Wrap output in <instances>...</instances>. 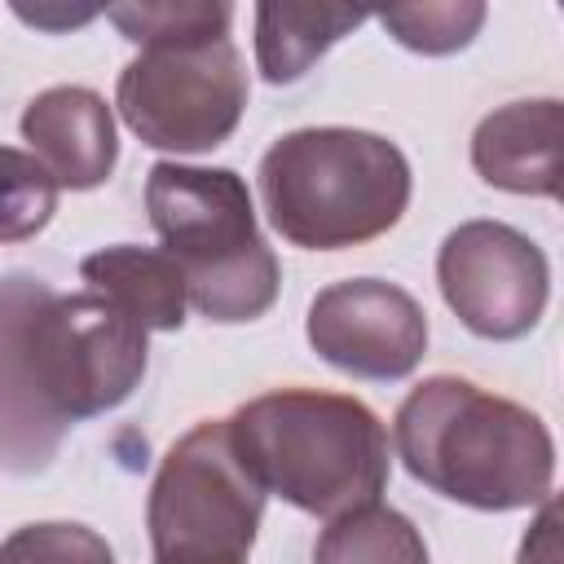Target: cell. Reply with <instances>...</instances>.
<instances>
[{
    "label": "cell",
    "mask_w": 564,
    "mask_h": 564,
    "mask_svg": "<svg viewBox=\"0 0 564 564\" xmlns=\"http://www.w3.org/2000/svg\"><path fill=\"white\" fill-rule=\"evenodd\" d=\"M308 344L352 379H405L427 352V313L379 278H348L308 304Z\"/></svg>",
    "instance_id": "9"
},
{
    "label": "cell",
    "mask_w": 564,
    "mask_h": 564,
    "mask_svg": "<svg viewBox=\"0 0 564 564\" xmlns=\"http://www.w3.org/2000/svg\"><path fill=\"white\" fill-rule=\"evenodd\" d=\"M264 498L229 441V423L203 419L167 449L150 485L154 564H247Z\"/></svg>",
    "instance_id": "6"
},
{
    "label": "cell",
    "mask_w": 564,
    "mask_h": 564,
    "mask_svg": "<svg viewBox=\"0 0 564 564\" xmlns=\"http://www.w3.org/2000/svg\"><path fill=\"white\" fill-rule=\"evenodd\" d=\"M229 441L264 494L335 520L388 489V432L344 392L278 388L234 410Z\"/></svg>",
    "instance_id": "3"
},
{
    "label": "cell",
    "mask_w": 564,
    "mask_h": 564,
    "mask_svg": "<svg viewBox=\"0 0 564 564\" xmlns=\"http://www.w3.org/2000/svg\"><path fill=\"white\" fill-rule=\"evenodd\" d=\"M414 480L476 511H520L551 498L555 441L546 423L458 375L423 379L392 419Z\"/></svg>",
    "instance_id": "2"
},
{
    "label": "cell",
    "mask_w": 564,
    "mask_h": 564,
    "mask_svg": "<svg viewBox=\"0 0 564 564\" xmlns=\"http://www.w3.org/2000/svg\"><path fill=\"white\" fill-rule=\"evenodd\" d=\"M379 22L397 44H405L414 53H427V57H441V53H458V48L471 44V35L485 22V4H476V0L397 4V9H383Z\"/></svg>",
    "instance_id": "17"
},
{
    "label": "cell",
    "mask_w": 564,
    "mask_h": 564,
    "mask_svg": "<svg viewBox=\"0 0 564 564\" xmlns=\"http://www.w3.org/2000/svg\"><path fill=\"white\" fill-rule=\"evenodd\" d=\"M370 13L344 4H256V62L269 84H295Z\"/></svg>",
    "instance_id": "13"
},
{
    "label": "cell",
    "mask_w": 564,
    "mask_h": 564,
    "mask_svg": "<svg viewBox=\"0 0 564 564\" xmlns=\"http://www.w3.org/2000/svg\"><path fill=\"white\" fill-rule=\"evenodd\" d=\"M560 141H564V110L555 97L511 101L480 119L471 137V167L511 194H560Z\"/></svg>",
    "instance_id": "11"
},
{
    "label": "cell",
    "mask_w": 564,
    "mask_h": 564,
    "mask_svg": "<svg viewBox=\"0 0 564 564\" xmlns=\"http://www.w3.org/2000/svg\"><path fill=\"white\" fill-rule=\"evenodd\" d=\"M106 18L119 26L123 40L154 48V44H194L229 35L234 9L225 0H163V4H110Z\"/></svg>",
    "instance_id": "15"
},
{
    "label": "cell",
    "mask_w": 564,
    "mask_h": 564,
    "mask_svg": "<svg viewBox=\"0 0 564 564\" xmlns=\"http://www.w3.org/2000/svg\"><path fill=\"white\" fill-rule=\"evenodd\" d=\"M57 212V181L48 167L13 145H0V242L35 238Z\"/></svg>",
    "instance_id": "16"
},
{
    "label": "cell",
    "mask_w": 564,
    "mask_h": 564,
    "mask_svg": "<svg viewBox=\"0 0 564 564\" xmlns=\"http://www.w3.org/2000/svg\"><path fill=\"white\" fill-rule=\"evenodd\" d=\"M269 225L308 251L361 247L388 234L410 203L405 154L361 128H300L260 159Z\"/></svg>",
    "instance_id": "4"
},
{
    "label": "cell",
    "mask_w": 564,
    "mask_h": 564,
    "mask_svg": "<svg viewBox=\"0 0 564 564\" xmlns=\"http://www.w3.org/2000/svg\"><path fill=\"white\" fill-rule=\"evenodd\" d=\"M150 225L207 322H256L278 300V256L256 229L251 189L229 167L154 163L145 176Z\"/></svg>",
    "instance_id": "5"
},
{
    "label": "cell",
    "mask_w": 564,
    "mask_h": 564,
    "mask_svg": "<svg viewBox=\"0 0 564 564\" xmlns=\"http://www.w3.org/2000/svg\"><path fill=\"white\" fill-rule=\"evenodd\" d=\"M0 564H115L110 542L70 520L26 524L0 542Z\"/></svg>",
    "instance_id": "18"
},
{
    "label": "cell",
    "mask_w": 564,
    "mask_h": 564,
    "mask_svg": "<svg viewBox=\"0 0 564 564\" xmlns=\"http://www.w3.org/2000/svg\"><path fill=\"white\" fill-rule=\"evenodd\" d=\"M520 564H555V502L551 498H546L533 533L520 546Z\"/></svg>",
    "instance_id": "19"
},
{
    "label": "cell",
    "mask_w": 564,
    "mask_h": 564,
    "mask_svg": "<svg viewBox=\"0 0 564 564\" xmlns=\"http://www.w3.org/2000/svg\"><path fill=\"white\" fill-rule=\"evenodd\" d=\"M115 106L141 145L203 154L234 137L247 110V70L229 35L154 44L123 66Z\"/></svg>",
    "instance_id": "7"
},
{
    "label": "cell",
    "mask_w": 564,
    "mask_h": 564,
    "mask_svg": "<svg viewBox=\"0 0 564 564\" xmlns=\"http://www.w3.org/2000/svg\"><path fill=\"white\" fill-rule=\"evenodd\" d=\"M22 137L31 154L48 167L57 189H97L119 159L115 119L106 97L93 88H48L22 110Z\"/></svg>",
    "instance_id": "10"
},
{
    "label": "cell",
    "mask_w": 564,
    "mask_h": 564,
    "mask_svg": "<svg viewBox=\"0 0 564 564\" xmlns=\"http://www.w3.org/2000/svg\"><path fill=\"white\" fill-rule=\"evenodd\" d=\"M436 282L458 322L480 339H520L551 300V264L533 238L502 220H467L445 234Z\"/></svg>",
    "instance_id": "8"
},
{
    "label": "cell",
    "mask_w": 564,
    "mask_h": 564,
    "mask_svg": "<svg viewBox=\"0 0 564 564\" xmlns=\"http://www.w3.org/2000/svg\"><path fill=\"white\" fill-rule=\"evenodd\" d=\"M313 564H427L423 533L392 507L366 502L326 520Z\"/></svg>",
    "instance_id": "14"
},
{
    "label": "cell",
    "mask_w": 564,
    "mask_h": 564,
    "mask_svg": "<svg viewBox=\"0 0 564 564\" xmlns=\"http://www.w3.org/2000/svg\"><path fill=\"white\" fill-rule=\"evenodd\" d=\"M79 278L88 291L115 300L145 330H181L189 295L172 256L154 247H101L79 260Z\"/></svg>",
    "instance_id": "12"
},
{
    "label": "cell",
    "mask_w": 564,
    "mask_h": 564,
    "mask_svg": "<svg viewBox=\"0 0 564 564\" xmlns=\"http://www.w3.org/2000/svg\"><path fill=\"white\" fill-rule=\"evenodd\" d=\"M145 326L97 291L62 295L44 278H0V467L35 476L62 436L132 397Z\"/></svg>",
    "instance_id": "1"
}]
</instances>
